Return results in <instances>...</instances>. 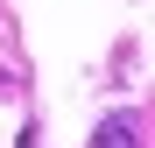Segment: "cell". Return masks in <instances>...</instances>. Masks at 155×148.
<instances>
[{"instance_id": "6da1fadb", "label": "cell", "mask_w": 155, "mask_h": 148, "mask_svg": "<svg viewBox=\"0 0 155 148\" xmlns=\"http://www.w3.org/2000/svg\"><path fill=\"white\" fill-rule=\"evenodd\" d=\"M92 148H134V120H127V113H113V120H99V134H92Z\"/></svg>"}]
</instances>
